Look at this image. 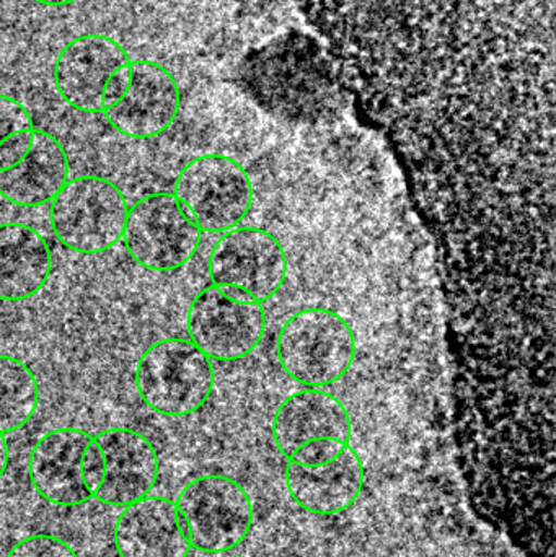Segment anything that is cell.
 Wrapping results in <instances>:
<instances>
[{"label": "cell", "instance_id": "27", "mask_svg": "<svg viewBox=\"0 0 556 557\" xmlns=\"http://www.w3.org/2000/svg\"><path fill=\"white\" fill-rule=\"evenodd\" d=\"M231 557H250V556H231Z\"/></svg>", "mask_w": 556, "mask_h": 557}, {"label": "cell", "instance_id": "24", "mask_svg": "<svg viewBox=\"0 0 556 557\" xmlns=\"http://www.w3.org/2000/svg\"><path fill=\"white\" fill-rule=\"evenodd\" d=\"M104 474V460L103 454H101L100 447L97 442L91 438L88 447L85 448L84 458H82V480H84L85 487L91 497L97 493L100 487L101 481H103Z\"/></svg>", "mask_w": 556, "mask_h": 557}, {"label": "cell", "instance_id": "12", "mask_svg": "<svg viewBox=\"0 0 556 557\" xmlns=\"http://www.w3.org/2000/svg\"><path fill=\"white\" fill-rule=\"evenodd\" d=\"M271 437L284 460L317 442L351 444L353 421L345 403L320 388H300L277 405Z\"/></svg>", "mask_w": 556, "mask_h": 557}, {"label": "cell", "instance_id": "6", "mask_svg": "<svg viewBox=\"0 0 556 557\" xmlns=\"http://www.w3.org/2000/svg\"><path fill=\"white\" fill-rule=\"evenodd\" d=\"M173 196L199 231L222 235L240 227L250 214L255 188L240 162L224 153H205L180 170Z\"/></svg>", "mask_w": 556, "mask_h": 557}, {"label": "cell", "instance_id": "18", "mask_svg": "<svg viewBox=\"0 0 556 557\" xmlns=\"http://www.w3.org/2000/svg\"><path fill=\"white\" fill-rule=\"evenodd\" d=\"M52 257L36 228L16 222L0 224V300L25 301L48 284Z\"/></svg>", "mask_w": 556, "mask_h": 557}, {"label": "cell", "instance_id": "21", "mask_svg": "<svg viewBox=\"0 0 556 557\" xmlns=\"http://www.w3.org/2000/svg\"><path fill=\"white\" fill-rule=\"evenodd\" d=\"M35 127L32 114L15 98L0 94V143L13 133Z\"/></svg>", "mask_w": 556, "mask_h": 557}, {"label": "cell", "instance_id": "23", "mask_svg": "<svg viewBox=\"0 0 556 557\" xmlns=\"http://www.w3.org/2000/svg\"><path fill=\"white\" fill-rule=\"evenodd\" d=\"M348 445L351 444H342V442L336 441L317 442V444H310L307 447L300 448L293 457L287 458L286 461L307 465V467L329 463V461L335 460Z\"/></svg>", "mask_w": 556, "mask_h": 557}, {"label": "cell", "instance_id": "25", "mask_svg": "<svg viewBox=\"0 0 556 557\" xmlns=\"http://www.w3.org/2000/svg\"><path fill=\"white\" fill-rule=\"evenodd\" d=\"M10 451L9 444H7L5 435L0 432V480L5 474L7 468H9Z\"/></svg>", "mask_w": 556, "mask_h": 557}, {"label": "cell", "instance_id": "26", "mask_svg": "<svg viewBox=\"0 0 556 557\" xmlns=\"http://www.w3.org/2000/svg\"><path fill=\"white\" fill-rule=\"evenodd\" d=\"M33 2L45 7H67L72 5V3L78 2V0H33Z\"/></svg>", "mask_w": 556, "mask_h": 557}, {"label": "cell", "instance_id": "13", "mask_svg": "<svg viewBox=\"0 0 556 557\" xmlns=\"http://www.w3.org/2000/svg\"><path fill=\"white\" fill-rule=\"evenodd\" d=\"M104 460V474L94 499L126 507L152 493L159 478V455L152 442L129 428H111L94 435Z\"/></svg>", "mask_w": 556, "mask_h": 557}, {"label": "cell", "instance_id": "5", "mask_svg": "<svg viewBox=\"0 0 556 557\" xmlns=\"http://www.w3.org/2000/svg\"><path fill=\"white\" fill-rule=\"evenodd\" d=\"M176 509L185 523L189 546L202 555H225L240 546L255 523L248 491L225 474H201L180 491Z\"/></svg>", "mask_w": 556, "mask_h": 557}, {"label": "cell", "instance_id": "2", "mask_svg": "<svg viewBox=\"0 0 556 557\" xmlns=\"http://www.w3.org/2000/svg\"><path fill=\"white\" fill-rule=\"evenodd\" d=\"M277 363L304 388L325 389L342 382L358 354L351 324L332 308L309 307L286 318L277 331Z\"/></svg>", "mask_w": 556, "mask_h": 557}, {"label": "cell", "instance_id": "11", "mask_svg": "<svg viewBox=\"0 0 556 557\" xmlns=\"http://www.w3.org/2000/svg\"><path fill=\"white\" fill-rule=\"evenodd\" d=\"M131 55L116 39L98 33H85L71 39L55 58L52 77L59 97L81 113H103L108 82Z\"/></svg>", "mask_w": 556, "mask_h": 557}, {"label": "cell", "instance_id": "8", "mask_svg": "<svg viewBox=\"0 0 556 557\" xmlns=\"http://www.w3.org/2000/svg\"><path fill=\"white\" fill-rule=\"evenodd\" d=\"M201 237L202 232L173 193L159 191L129 208L121 240L144 270L173 273L198 253Z\"/></svg>", "mask_w": 556, "mask_h": 557}, {"label": "cell", "instance_id": "14", "mask_svg": "<svg viewBox=\"0 0 556 557\" xmlns=\"http://www.w3.org/2000/svg\"><path fill=\"white\" fill-rule=\"evenodd\" d=\"M91 438L77 428L54 429L38 438L29 454L28 476L42 500L75 507L94 499L82 480V458Z\"/></svg>", "mask_w": 556, "mask_h": 557}, {"label": "cell", "instance_id": "17", "mask_svg": "<svg viewBox=\"0 0 556 557\" xmlns=\"http://www.w3.org/2000/svg\"><path fill=\"white\" fill-rule=\"evenodd\" d=\"M69 180V157L62 144L46 131L35 129L28 156L0 172V198L18 208L49 205Z\"/></svg>", "mask_w": 556, "mask_h": 557}, {"label": "cell", "instance_id": "15", "mask_svg": "<svg viewBox=\"0 0 556 557\" xmlns=\"http://www.w3.org/2000/svg\"><path fill=\"white\" fill-rule=\"evenodd\" d=\"M366 468L358 451L348 445L329 463L286 461L284 484L293 503L312 516L332 517L346 512L361 496Z\"/></svg>", "mask_w": 556, "mask_h": 557}, {"label": "cell", "instance_id": "9", "mask_svg": "<svg viewBox=\"0 0 556 557\" xmlns=\"http://www.w3.org/2000/svg\"><path fill=\"white\" fill-rule=\"evenodd\" d=\"M208 274L212 285L264 304L283 288L289 260L276 235L260 227H235L212 247Z\"/></svg>", "mask_w": 556, "mask_h": 557}, {"label": "cell", "instance_id": "19", "mask_svg": "<svg viewBox=\"0 0 556 557\" xmlns=\"http://www.w3.org/2000/svg\"><path fill=\"white\" fill-rule=\"evenodd\" d=\"M39 405V386L33 370L15 357L0 356V432L25 428Z\"/></svg>", "mask_w": 556, "mask_h": 557}, {"label": "cell", "instance_id": "22", "mask_svg": "<svg viewBox=\"0 0 556 557\" xmlns=\"http://www.w3.org/2000/svg\"><path fill=\"white\" fill-rule=\"evenodd\" d=\"M35 129L36 127L18 131L0 143V172L12 170L28 156L35 139Z\"/></svg>", "mask_w": 556, "mask_h": 557}, {"label": "cell", "instance_id": "20", "mask_svg": "<svg viewBox=\"0 0 556 557\" xmlns=\"http://www.w3.org/2000/svg\"><path fill=\"white\" fill-rule=\"evenodd\" d=\"M5 557H78L67 542L49 533H35L20 540Z\"/></svg>", "mask_w": 556, "mask_h": 557}, {"label": "cell", "instance_id": "1", "mask_svg": "<svg viewBox=\"0 0 556 557\" xmlns=\"http://www.w3.org/2000/svg\"><path fill=\"white\" fill-rule=\"evenodd\" d=\"M349 85L387 104H466L555 65V0H300Z\"/></svg>", "mask_w": 556, "mask_h": 557}, {"label": "cell", "instance_id": "3", "mask_svg": "<svg viewBox=\"0 0 556 557\" xmlns=\"http://www.w3.org/2000/svg\"><path fill=\"white\" fill-rule=\"evenodd\" d=\"M140 401L163 418H186L205 408L214 393V362L188 337L150 344L134 370Z\"/></svg>", "mask_w": 556, "mask_h": 557}, {"label": "cell", "instance_id": "4", "mask_svg": "<svg viewBox=\"0 0 556 557\" xmlns=\"http://www.w3.org/2000/svg\"><path fill=\"white\" fill-rule=\"evenodd\" d=\"M127 212L126 198L113 182L75 176L49 202V224L65 250L91 257L120 244Z\"/></svg>", "mask_w": 556, "mask_h": 557}, {"label": "cell", "instance_id": "16", "mask_svg": "<svg viewBox=\"0 0 556 557\" xmlns=\"http://www.w3.org/2000/svg\"><path fill=\"white\" fill-rule=\"evenodd\" d=\"M113 545L120 557H188L191 552L175 500L150 494L123 507Z\"/></svg>", "mask_w": 556, "mask_h": 557}, {"label": "cell", "instance_id": "10", "mask_svg": "<svg viewBox=\"0 0 556 557\" xmlns=\"http://www.w3.org/2000/svg\"><path fill=\"white\" fill-rule=\"evenodd\" d=\"M182 91L165 65L133 59L123 97L103 111L110 126L129 139H153L166 133L178 117Z\"/></svg>", "mask_w": 556, "mask_h": 557}, {"label": "cell", "instance_id": "7", "mask_svg": "<svg viewBox=\"0 0 556 557\" xmlns=\"http://www.w3.org/2000/svg\"><path fill=\"white\" fill-rule=\"evenodd\" d=\"M263 304L237 292L208 285L186 311L188 339L212 362H238L251 356L267 334Z\"/></svg>", "mask_w": 556, "mask_h": 557}]
</instances>
